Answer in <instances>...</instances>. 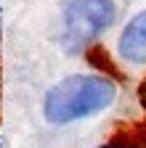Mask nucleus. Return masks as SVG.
<instances>
[{
    "label": "nucleus",
    "mask_w": 146,
    "mask_h": 148,
    "mask_svg": "<svg viewBox=\"0 0 146 148\" xmlns=\"http://www.w3.org/2000/svg\"><path fill=\"white\" fill-rule=\"evenodd\" d=\"M117 50L130 64H146V11L127 21V27L120 34Z\"/></svg>",
    "instance_id": "obj_3"
},
{
    "label": "nucleus",
    "mask_w": 146,
    "mask_h": 148,
    "mask_svg": "<svg viewBox=\"0 0 146 148\" xmlns=\"http://www.w3.org/2000/svg\"><path fill=\"white\" fill-rule=\"evenodd\" d=\"M101 148H127V145H122V143H109V145H101Z\"/></svg>",
    "instance_id": "obj_4"
},
{
    "label": "nucleus",
    "mask_w": 146,
    "mask_h": 148,
    "mask_svg": "<svg viewBox=\"0 0 146 148\" xmlns=\"http://www.w3.org/2000/svg\"><path fill=\"white\" fill-rule=\"evenodd\" d=\"M114 98H117V85L112 79L96 77V74H75L45 92L43 114L53 124H66L109 108Z\"/></svg>",
    "instance_id": "obj_1"
},
{
    "label": "nucleus",
    "mask_w": 146,
    "mask_h": 148,
    "mask_svg": "<svg viewBox=\"0 0 146 148\" xmlns=\"http://www.w3.org/2000/svg\"><path fill=\"white\" fill-rule=\"evenodd\" d=\"M114 0H66L64 3V48L77 53L114 21Z\"/></svg>",
    "instance_id": "obj_2"
}]
</instances>
